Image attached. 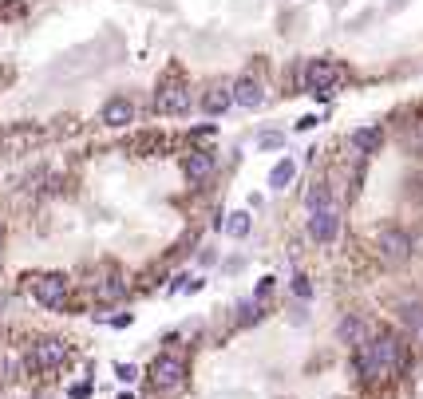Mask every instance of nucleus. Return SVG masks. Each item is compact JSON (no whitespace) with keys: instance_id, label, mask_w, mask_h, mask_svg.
<instances>
[{"instance_id":"a211bd4d","label":"nucleus","mask_w":423,"mask_h":399,"mask_svg":"<svg viewBox=\"0 0 423 399\" xmlns=\"http://www.w3.org/2000/svg\"><path fill=\"white\" fill-rule=\"evenodd\" d=\"M95 297H99L103 305H107V300H123L127 297V285H123L119 277H103L99 285H95Z\"/></svg>"},{"instance_id":"c85d7f7f","label":"nucleus","mask_w":423,"mask_h":399,"mask_svg":"<svg viewBox=\"0 0 423 399\" xmlns=\"http://www.w3.org/2000/svg\"><path fill=\"white\" fill-rule=\"evenodd\" d=\"M0 250H4V226H0Z\"/></svg>"},{"instance_id":"6e6552de","label":"nucleus","mask_w":423,"mask_h":399,"mask_svg":"<svg viewBox=\"0 0 423 399\" xmlns=\"http://www.w3.org/2000/svg\"><path fill=\"white\" fill-rule=\"evenodd\" d=\"M309 238L317 241V245H333V241L341 238V210L329 206V210L309 214Z\"/></svg>"},{"instance_id":"393cba45","label":"nucleus","mask_w":423,"mask_h":399,"mask_svg":"<svg viewBox=\"0 0 423 399\" xmlns=\"http://www.w3.org/2000/svg\"><path fill=\"white\" fill-rule=\"evenodd\" d=\"M277 147H281V135H277V130L262 135V150H277Z\"/></svg>"},{"instance_id":"cd10ccee","label":"nucleus","mask_w":423,"mask_h":399,"mask_svg":"<svg viewBox=\"0 0 423 399\" xmlns=\"http://www.w3.org/2000/svg\"><path fill=\"white\" fill-rule=\"evenodd\" d=\"M119 379H127V383L135 379V368H131V364H123V368H119Z\"/></svg>"},{"instance_id":"6ab92c4d","label":"nucleus","mask_w":423,"mask_h":399,"mask_svg":"<svg viewBox=\"0 0 423 399\" xmlns=\"http://www.w3.org/2000/svg\"><path fill=\"white\" fill-rule=\"evenodd\" d=\"M400 320L415 332V336H419V329H423V305H419V300H403V305H400Z\"/></svg>"},{"instance_id":"a878e982","label":"nucleus","mask_w":423,"mask_h":399,"mask_svg":"<svg viewBox=\"0 0 423 399\" xmlns=\"http://www.w3.org/2000/svg\"><path fill=\"white\" fill-rule=\"evenodd\" d=\"M317 123H321V119H317V115H305V119L297 123V130H312V127H317Z\"/></svg>"},{"instance_id":"1a4fd4ad","label":"nucleus","mask_w":423,"mask_h":399,"mask_svg":"<svg viewBox=\"0 0 423 399\" xmlns=\"http://www.w3.org/2000/svg\"><path fill=\"white\" fill-rule=\"evenodd\" d=\"M190 91L182 87V83H166V87L159 91V95H154V111H159V115H166V119H171V115H186V111H190Z\"/></svg>"},{"instance_id":"dca6fc26","label":"nucleus","mask_w":423,"mask_h":399,"mask_svg":"<svg viewBox=\"0 0 423 399\" xmlns=\"http://www.w3.org/2000/svg\"><path fill=\"white\" fill-rule=\"evenodd\" d=\"M262 99H265V91L253 80H238V87H233V103L238 107H262Z\"/></svg>"},{"instance_id":"2eb2a0df","label":"nucleus","mask_w":423,"mask_h":399,"mask_svg":"<svg viewBox=\"0 0 423 399\" xmlns=\"http://www.w3.org/2000/svg\"><path fill=\"white\" fill-rule=\"evenodd\" d=\"M352 147L360 150V154H376V150L384 147V130H380V127H360V130H352Z\"/></svg>"},{"instance_id":"0eeeda50","label":"nucleus","mask_w":423,"mask_h":399,"mask_svg":"<svg viewBox=\"0 0 423 399\" xmlns=\"http://www.w3.org/2000/svg\"><path fill=\"white\" fill-rule=\"evenodd\" d=\"M36 142H44V130L32 127V123H16V127H4V130H0V150H4V154L32 150Z\"/></svg>"},{"instance_id":"b1692460","label":"nucleus","mask_w":423,"mask_h":399,"mask_svg":"<svg viewBox=\"0 0 423 399\" xmlns=\"http://www.w3.org/2000/svg\"><path fill=\"white\" fill-rule=\"evenodd\" d=\"M273 289H277V281H273V277H262V285H257L253 300H265V297H273Z\"/></svg>"},{"instance_id":"39448f33","label":"nucleus","mask_w":423,"mask_h":399,"mask_svg":"<svg viewBox=\"0 0 423 399\" xmlns=\"http://www.w3.org/2000/svg\"><path fill=\"white\" fill-rule=\"evenodd\" d=\"M341 80H344V71L336 68L333 60H312L309 68H305V87H309L312 95H321V99H324V95H329V91H333Z\"/></svg>"},{"instance_id":"4be33fe9","label":"nucleus","mask_w":423,"mask_h":399,"mask_svg":"<svg viewBox=\"0 0 423 399\" xmlns=\"http://www.w3.org/2000/svg\"><path fill=\"white\" fill-rule=\"evenodd\" d=\"M293 293L309 300V297H312V285H309V277H301V273H297V277H293Z\"/></svg>"},{"instance_id":"412c9836","label":"nucleus","mask_w":423,"mask_h":399,"mask_svg":"<svg viewBox=\"0 0 423 399\" xmlns=\"http://www.w3.org/2000/svg\"><path fill=\"white\" fill-rule=\"evenodd\" d=\"M257 320H262V300H242V305H238V324H257Z\"/></svg>"},{"instance_id":"aec40b11","label":"nucleus","mask_w":423,"mask_h":399,"mask_svg":"<svg viewBox=\"0 0 423 399\" xmlns=\"http://www.w3.org/2000/svg\"><path fill=\"white\" fill-rule=\"evenodd\" d=\"M226 233H230V238H245V233H250V214L245 210L226 214Z\"/></svg>"},{"instance_id":"c756f323","label":"nucleus","mask_w":423,"mask_h":399,"mask_svg":"<svg viewBox=\"0 0 423 399\" xmlns=\"http://www.w3.org/2000/svg\"><path fill=\"white\" fill-rule=\"evenodd\" d=\"M419 340H423V329H419Z\"/></svg>"},{"instance_id":"423d86ee","label":"nucleus","mask_w":423,"mask_h":399,"mask_svg":"<svg viewBox=\"0 0 423 399\" xmlns=\"http://www.w3.org/2000/svg\"><path fill=\"white\" fill-rule=\"evenodd\" d=\"M68 344H63L60 336H48V340H40V344H32V368L36 372H56V368H63L68 364Z\"/></svg>"},{"instance_id":"4468645a","label":"nucleus","mask_w":423,"mask_h":399,"mask_svg":"<svg viewBox=\"0 0 423 399\" xmlns=\"http://www.w3.org/2000/svg\"><path fill=\"white\" fill-rule=\"evenodd\" d=\"M329 206H336V202H333V186H329V182H312V186L305 190V210L317 214V210H329Z\"/></svg>"},{"instance_id":"20e7f679","label":"nucleus","mask_w":423,"mask_h":399,"mask_svg":"<svg viewBox=\"0 0 423 399\" xmlns=\"http://www.w3.org/2000/svg\"><path fill=\"white\" fill-rule=\"evenodd\" d=\"M68 293H71V281L63 273H40V277L32 281V297L44 309H63L68 305Z\"/></svg>"},{"instance_id":"ddd939ff","label":"nucleus","mask_w":423,"mask_h":399,"mask_svg":"<svg viewBox=\"0 0 423 399\" xmlns=\"http://www.w3.org/2000/svg\"><path fill=\"white\" fill-rule=\"evenodd\" d=\"M103 123L107 127H127V123H135V103L131 99H107V107H103Z\"/></svg>"},{"instance_id":"f03ea898","label":"nucleus","mask_w":423,"mask_h":399,"mask_svg":"<svg viewBox=\"0 0 423 399\" xmlns=\"http://www.w3.org/2000/svg\"><path fill=\"white\" fill-rule=\"evenodd\" d=\"M147 379H151L154 391H178L182 383H186V360L174 356V352H159V356L151 360V368H147Z\"/></svg>"},{"instance_id":"9d476101","label":"nucleus","mask_w":423,"mask_h":399,"mask_svg":"<svg viewBox=\"0 0 423 399\" xmlns=\"http://www.w3.org/2000/svg\"><path fill=\"white\" fill-rule=\"evenodd\" d=\"M336 336H341V344H348V348H364L368 340H372V329H368V320L360 317V312H348V317L336 324Z\"/></svg>"},{"instance_id":"7ed1b4c3","label":"nucleus","mask_w":423,"mask_h":399,"mask_svg":"<svg viewBox=\"0 0 423 399\" xmlns=\"http://www.w3.org/2000/svg\"><path fill=\"white\" fill-rule=\"evenodd\" d=\"M376 250H380V257L388 261V265H403V261H412L415 241H412V233H407V230L388 226V230H380V238H376Z\"/></svg>"},{"instance_id":"5701e85b","label":"nucleus","mask_w":423,"mask_h":399,"mask_svg":"<svg viewBox=\"0 0 423 399\" xmlns=\"http://www.w3.org/2000/svg\"><path fill=\"white\" fill-rule=\"evenodd\" d=\"M16 372H20V364H12V360H8V356L0 360V383H8V379H12V376H16Z\"/></svg>"},{"instance_id":"f257e3e1","label":"nucleus","mask_w":423,"mask_h":399,"mask_svg":"<svg viewBox=\"0 0 423 399\" xmlns=\"http://www.w3.org/2000/svg\"><path fill=\"white\" fill-rule=\"evenodd\" d=\"M407 368V344L396 332H376L364 348H356V372L364 383H376L384 376H400Z\"/></svg>"},{"instance_id":"f3484780","label":"nucleus","mask_w":423,"mask_h":399,"mask_svg":"<svg viewBox=\"0 0 423 399\" xmlns=\"http://www.w3.org/2000/svg\"><path fill=\"white\" fill-rule=\"evenodd\" d=\"M293 174H297V162L293 159H281L277 166L269 170V190H285L293 182Z\"/></svg>"},{"instance_id":"9b49d317","label":"nucleus","mask_w":423,"mask_h":399,"mask_svg":"<svg viewBox=\"0 0 423 399\" xmlns=\"http://www.w3.org/2000/svg\"><path fill=\"white\" fill-rule=\"evenodd\" d=\"M182 174L190 182H206L214 174V154L210 150H186L182 154Z\"/></svg>"},{"instance_id":"f8f14e48","label":"nucleus","mask_w":423,"mask_h":399,"mask_svg":"<svg viewBox=\"0 0 423 399\" xmlns=\"http://www.w3.org/2000/svg\"><path fill=\"white\" fill-rule=\"evenodd\" d=\"M233 107V87L230 83H214L206 95H202V111L206 115H222V111H230Z\"/></svg>"},{"instance_id":"bb28decb","label":"nucleus","mask_w":423,"mask_h":399,"mask_svg":"<svg viewBox=\"0 0 423 399\" xmlns=\"http://www.w3.org/2000/svg\"><path fill=\"white\" fill-rule=\"evenodd\" d=\"M214 135H218V127H198L194 130V139H214Z\"/></svg>"}]
</instances>
